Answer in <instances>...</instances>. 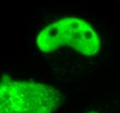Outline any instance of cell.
I'll return each instance as SVG.
<instances>
[{"mask_svg": "<svg viewBox=\"0 0 120 113\" xmlns=\"http://www.w3.org/2000/svg\"><path fill=\"white\" fill-rule=\"evenodd\" d=\"M62 102L63 96L52 85L0 80V113H54Z\"/></svg>", "mask_w": 120, "mask_h": 113, "instance_id": "1", "label": "cell"}, {"mask_svg": "<svg viewBox=\"0 0 120 113\" xmlns=\"http://www.w3.org/2000/svg\"><path fill=\"white\" fill-rule=\"evenodd\" d=\"M36 45L43 52H51L68 45L82 55L93 56L100 49V40L86 21L65 17L41 30L36 38Z\"/></svg>", "mask_w": 120, "mask_h": 113, "instance_id": "2", "label": "cell"}, {"mask_svg": "<svg viewBox=\"0 0 120 113\" xmlns=\"http://www.w3.org/2000/svg\"><path fill=\"white\" fill-rule=\"evenodd\" d=\"M87 113H98V112H87Z\"/></svg>", "mask_w": 120, "mask_h": 113, "instance_id": "3", "label": "cell"}]
</instances>
